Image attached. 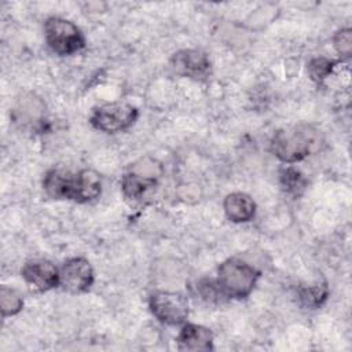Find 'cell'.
Instances as JSON below:
<instances>
[{
  "mask_svg": "<svg viewBox=\"0 0 352 352\" xmlns=\"http://www.w3.org/2000/svg\"><path fill=\"white\" fill-rule=\"evenodd\" d=\"M43 187L55 199L89 202L100 195L102 182L92 169H51L44 175Z\"/></svg>",
  "mask_w": 352,
  "mask_h": 352,
  "instance_id": "1",
  "label": "cell"
},
{
  "mask_svg": "<svg viewBox=\"0 0 352 352\" xmlns=\"http://www.w3.org/2000/svg\"><path fill=\"white\" fill-rule=\"evenodd\" d=\"M324 143L323 133L311 124L282 128L271 139V151L282 162H298L318 153Z\"/></svg>",
  "mask_w": 352,
  "mask_h": 352,
  "instance_id": "2",
  "label": "cell"
},
{
  "mask_svg": "<svg viewBox=\"0 0 352 352\" xmlns=\"http://www.w3.org/2000/svg\"><path fill=\"white\" fill-rule=\"evenodd\" d=\"M260 271L236 257L228 258L217 270L216 285L224 297L245 298L256 286Z\"/></svg>",
  "mask_w": 352,
  "mask_h": 352,
  "instance_id": "3",
  "label": "cell"
},
{
  "mask_svg": "<svg viewBox=\"0 0 352 352\" xmlns=\"http://www.w3.org/2000/svg\"><path fill=\"white\" fill-rule=\"evenodd\" d=\"M45 41L48 47L58 55H72L85 45L82 32L65 18L51 16L44 25Z\"/></svg>",
  "mask_w": 352,
  "mask_h": 352,
  "instance_id": "4",
  "label": "cell"
},
{
  "mask_svg": "<svg viewBox=\"0 0 352 352\" xmlns=\"http://www.w3.org/2000/svg\"><path fill=\"white\" fill-rule=\"evenodd\" d=\"M138 118V109L126 102H109L99 104L92 110L89 117L94 128L116 133L128 129Z\"/></svg>",
  "mask_w": 352,
  "mask_h": 352,
  "instance_id": "5",
  "label": "cell"
},
{
  "mask_svg": "<svg viewBox=\"0 0 352 352\" xmlns=\"http://www.w3.org/2000/svg\"><path fill=\"white\" fill-rule=\"evenodd\" d=\"M151 314L165 324H182L188 316L187 298L177 292L158 290L148 298Z\"/></svg>",
  "mask_w": 352,
  "mask_h": 352,
  "instance_id": "6",
  "label": "cell"
},
{
  "mask_svg": "<svg viewBox=\"0 0 352 352\" xmlns=\"http://www.w3.org/2000/svg\"><path fill=\"white\" fill-rule=\"evenodd\" d=\"M170 70L182 77L205 78L210 74V60L201 50H182L172 55Z\"/></svg>",
  "mask_w": 352,
  "mask_h": 352,
  "instance_id": "7",
  "label": "cell"
},
{
  "mask_svg": "<svg viewBox=\"0 0 352 352\" xmlns=\"http://www.w3.org/2000/svg\"><path fill=\"white\" fill-rule=\"evenodd\" d=\"M60 285L70 293H84L94 283V270L84 257H72L62 265Z\"/></svg>",
  "mask_w": 352,
  "mask_h": 352,
  "instance_id": "8",
  "label": "cell"
},
{
  "mask_svg": "<svg viewBox=\"0 0 352 352\" xmlns=\"http://www.w3.org/2000/svg\"><path fill=\"white\" fill-rule=\"evenodd\" d=\"M22 278L37 292H47L60 285L59 270L45 258H33L23 264Z\"/></svg>",
  "mask_w": 352,
  "mask_h": 352,
  "instance_id": "9",
  "label": "cell"
},
{
  "mask_svg": "<svg viewBox=\"0 0 352 352\" xmlns=\"http://www.w3.org/2000/svg\"><path fill=\"white\" fill-rule=\"evenodd\" d=\"M177 348L180 351H212L213 349V333L210 329L187 323L177 334Z\"/></svg>",
  "mask_w": 352,
  "mask_h": 352,
  "instance_id": "10",
  "label": "cell"
},
{
  "mask_svg": "<svg viewBox=\"0 0 352 352\" xmlns=\"http://www.w3.org/2000/svg\"><path fill=\"white\" fill-rule=\"evenodd\" d=\"M226 216L234 223H246L254 217L256 204L250 195L236 191L224 198Z\"/></svg>",
  "mask_w": 352,
  "mask_h": 352,
  "instance_id": "11",
  "label": "cell"
},
{
  "mask_svg": "<svg viewBox=\"0 0 352 352\" xmlns=\"http://www.w3.org/2000/svg\"><path fill=\"white\" fill-rule=\"evenodd\" d=\"M155 184H157L155 177L144 176L132 170L125 173L121 180L122 192L126 198H131V199L142 198L148 190L154 188Z\"/></svg>",
  "mask_w": 352,
  "mask_h": 352,
  "instance_id": "12",
  "label": "cell"
},
{
  "mask_svg": "<svg viewBox=\"0 0 352 352\" xmlns=\"http://www.w3.org/2000/svg\"><path fill=\"white\" fill-rule=\"evenodd\" d=\"M279 179H280V186L283 190L294 197H300L302 191L307 187V180L305 177L294 168H283L279 172Z\"/></svg>",
  "mask_w": 352,
  "mask_h": 352,
  "instance_id": "13",
  "label": "cell"
},
{
  "mask_svg": "<svg viewBox=\"0 0 352 352\" xmlns=\"http://www.w3.org/2000/svg\"><path fill=\"white\" fill-rule=\"evenodd\" d=\"M22 307L23 300L16 290L7 286L0 287V309L4 318L18 314L22 309Z\"/></svg>",
  "mask_w": 352,
  "mask_h": 352,
  "instance_id": "14",
  "label": "cell"
},
{
  "mask_svg": "<svg viewBox=\"0 0 352 352\" xmlns=\"http://www.w3.org/2000/svg\"><path fill=\"white\" fill-rule=\"evenodd\" d=\"M334 65H336V62L330 60L327 58H323V56L314 58L308 63V74L314 81L320 82L326 77H329V74L333 72Z\"/></svg>",
  "mask_w": 352,
  "mask_h": 352,
  "instance_id": "15",
  "label": "cell"
},
{
  "mask_svg": "<svg viewBox=\"0 0 352 352\" xmlns=\"http://www.w3.org/2000/svg\"><path fill=\"white\" fill-rule=\"evenodd\" d=\"M326 296H327V287L324 283L308 286L301 290V298L308 305H320V302L326 298Z\"/></svg>",
  "mask_w": 352,
  "mask_h": 352,
  "instance_id": "16",
  "label": "cell"
},
{
  "mask_svg": "<svg viewBox=\"0 0 352 352\" xmlns=\"http://www.w3.org/2000/svg\"><path fill=\"white\" fill-rule=\"evenodd\" d=\"M334 47L340 55L349 56L352 52V33L351 29H341L334 36Z\"/></svg>",
  "mask_w": 352,
  "mask_h": 352,
  "instance_id": "17",
  "label": "cell"
}]
</instances>
